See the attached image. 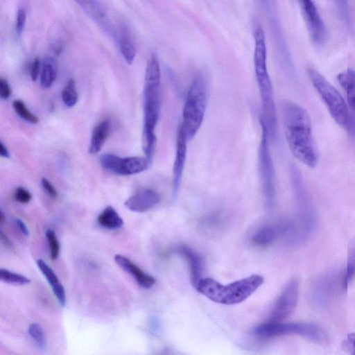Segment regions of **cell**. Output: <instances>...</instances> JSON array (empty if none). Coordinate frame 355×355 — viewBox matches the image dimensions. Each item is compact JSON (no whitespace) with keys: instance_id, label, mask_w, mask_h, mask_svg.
<instances>
[{"instance_id":"d6986e66","label":"cell","mask_w":355,"mask_h":355,"mask_svg":"<svg viewBox=\"0 0 355 355\" xmlns=\"http://www.w3.org/2000/svg\"><path fill=\"white\" fill-rule=\"evenodd\" d=\"M110 129V123L108 120H103L94 127L89 147L90 154H96L101 150L109 135Z\"/></svg>"},{"instance_id":"ba28073f","label":"cell","mask_w":355,"mask_h":355,"mask_svg":"<svg viewBox=\"0 0 355 355\" xmlns=\"http://www.w3.org/2000/svg\"><path fill=\"white\" fill-rule=\"evenodd\" d=\"M291 175L299 218L302 224L297 240H301L308 236L313 228L315 214L302 176L295 166H291Z\"/></svg>"},{"instance_id":"277c9868","label":"cell","mask_w":355,"mask_h":355,"mask_svg":"<svg viewBox=\"0 0 355 355\" xmlns=\"http://www.w3.org/2000/svg\"><path fill=\"white\" fill-rule=\"evenodd\" d=\"M207 87L203 76H196L191 82L186 94L180 123L188 140L200 129L207 110Z\"/></svg>"},{"instance_id":"6da1fadb","label":"cell","mask_w":355,"mask_h":355,"mask_svg":"<svg viewBox=\"0 0 355 355\" xmlns=\"http://www.w3.org/2000/svg\"><path fill=\"white\" fill-rule=\"evenodd\" d=\"M282 116L285 137L292 154L304 164L315 167L318 156L309 113L296 103L286 101L282 105Z\"/></svg>"},{"instance_id":"30bf717a","label":"cell","mask_w":355,"mask_h":355,"mask_svg":"<svg viewBox=\"0 0 355 355\" xmlns=\"http://www.w3.org/2000/svg\"><path fill=\"white\" fill-rule=\"evenodd\" d=\"M299 295V283L296 279H291L276 300L271 310L270 320L282 321L295 310Z\"/></svg>"},{"instance_id":"9c48e42d","label":"cell","mask_w":355,"mask_h":355,"mask_svg":"<svg viewBox=\"0 0 355 355\" xmlns=\"http://www.w3.org/2000/svg\"><path fill=\"white\" fill-rule=\"evenodd\" d=\"M100 162L104 169L120 175L141 173L148 168L151 162L146 157H120L110 153L102 155Z\"/></svg>"},{"instance_id":"4fadbf2b","label":"cell","mask_w":355,"mask_h":355,"mask_svg":"<svg viewBox=\"0 0 355 355\" xmlns=\"http://www.w3.org/2000/svg\"><path fill=\"white\" fill-rule=\"evenodd\" d=\"M188 138L181 125L177 131L175 155L173 166V194L178 192L187 158V144Z\"/></svg>"},{"instance_id":"f546056e","label":"cell","mask_w":355,"mask_h":355,"mask_svg":"<svg viewBox=\"0 0 355 355\" xmlns=\"http://www.w3.org/2000/svg\"><path fill=\"white\" fill-rule=\"evenodd\" d=\"M14 198L16 201L22 204H26L31 200L32 195L28 190L22 187H19L15 191Z\"/></svg>"},{"instance_id":"484cf974","label":"cell","mask_w":355,"mask_h":355,"mask_svg":"<svg viewBox=\"0 0 355 355\" xmlns=\"http://www.w3.org/2000/svg\"><path fill=\"white\" fill-rule=\"evenodd\" d=\"M0 279L1 282L14 285H26L31 282V279L27 277L6 268L0 269Z\"/></svg>"},{"instance_id":"cb8c5ba5","label":"cell","mask_w":355,"mask_h":355,"mask_svg":"<svg viewBox=\"0 0 355 355\" xmlns=\"http://www.w3.org/2000/svg\"><path fill=\"white\" fill-rule=\"evenodd\" d=\"M61 98L64 104L68 107H72L77 103L78 95L76 83L73 79L69 80L62 89Z\"/></svg>"},{"instance_id":"ac0fdd59","label":"cell","mask_w":355,"mask_h":355,"mask_svg":"<svg viewBox=\"0 0 355 355\" xmlns=\"http://www.w3.org/2000/svg\"><path fill=\"white\" fill-rule=\"evenodd\" d=\"M337 80L345 92L349 106L355 112V70L347 69L337 76Z\"/></svg>"},{"instance_id":"83f0119b","label":"cell","mask_w":355,"mask_h":355,"mask_svg":"<svg viewBox=\"0 0 355 355\" xmlns=\"http://www.w3.org/2000/svg\"><path fill=\"white\" fill-rule=\"evenodd\" d=\"M12 107L17 114L24 120L31 123H37L38 122V118L28 109L22 101H13Z\"/></svg>"},{"instance_id":"5bb4252c","label":"cell","mask_w":355,"mask_h":355,"mask_svg":"<svg viewBox=\"0 0 355 355\" xmlns=\"http://www.w3.org/2000/svg\"><path fill=\"white\" fill-rule=\"evenodd\" d=\"M160 201L159 194L152 189H143L129 197L124 202L130 211L143 213L155 207Z\"/></svg>"},{"instance_id":"44dd1931","label":"cell","mask_w":355,"mask_h":355,"mask_svg":"<svg viewBox=\"0 0 355 355\" xmlns=\"http://www.w3.org/2000/svg\"><path fill=\"white\" fill-rule=\"evenodd\" d=\"M99 225L107 230H116L123 225V220L112 206L106 207L97 218Z\"/></svg>"},{"instance_id":"f35d334b","label":"cell","mask_w":355,"mask_h":355,"mask_svg":"<svg viewBox=\"0 0 355 355\" xmlns=\"http://www.w3.org/2000/svg\"><path fill=\"white\" fill-rule=\"evenodd\" d=\"M0 155L5 158L10 157L9 151L2 142L0 143Z\"/></svg>"},{"instance_id":"836d02e7","label":"cell","mask_w":355,"mask_h":355,"mask_svg":"<svg viewBox=\"0 0 355 355\" xmlns=\"http://www.w3.org/2000/svg\"><path fill=\"white\" fill-rule=\"evenodd\" d=\"M12 94L11 87L6 79L0 78V96L2 99H7Z\"/></svg>"},{"instance_id":"e0dca14e","label":"cell","mask_w":355,"mask_h":355,"mask_svg":"<svg viewBox=\"0 0 355 355\" xmlns=\"http://www.w3.org/2000/svg\"><path fill=\"white\" fill-rule=\"evenodd\" d=\"M37 265L45 277L49 284L51 285L52 291L58 299V301L64 306L66 304V293L64 288L57 275L51 268L42 259L37 260Z\"/></svg>"},{"instance_id":"1f68e13d","label":"cell","mask_w":355,"mask_h":355,"mask_svg":"<svg viewBox=\"0 0 355 355\" xmlns=\"http://www.w3.org/2000/svg\"><path fill=\"white\" fill-rule=\"evenodd\" d=\"M342 347L347 353L355 355V333L347 335L342 343Z\"/></svg>"},{"instance_id":"7c38bea8","label":"cell","mask_w":355,"mask_h":355,"mask_svg":"<svg viewBox=\"0 0 355 355\" xmlns=\"http://www.w3.org/2000/svg\"><path fill=\"white\" fill-rule=\"evenodd\" d=\"M290 228V224L286 222L264 223L252 232L250 240L255 245L267 247L275 243Z\"/></svg>"},{"instance_id":"ab89813d","label":"cell","mask_w":355,"mask_h":355,"mask_svg":"<svg viewBox=\"0 0 355 355\" xmlns=\"http://www.w3.org/2000/svg\"><path fill=\"white\" fill-rule=\"evenodd\" d=\"M5 222V217H4V214L3 213L2 211H1V213H0V224L1 225H2Z\"/></svg>"},{"instance_id":"8d00e7d4","label":"cell","mask_w":355,"mask_h":355,"mask_svg":"<svg viewBox=\"0 0 355 355\" xmlns=\"http://www.w3.org/2000/svg\"><path fill=\"white\" fill-rule=\"evenodd\" d=\"M15 221L16 225L17 226L18 229L21 232V234L26 236H28L30 232L28 228L27 227L24 222L20 218H16Z\"/></svg>"},{"instance_id":"7402d4cb","label":"cell","mask_w":355,"mask_h":355,"mask_svg":"<svg viewBox=\"0 0 355 355\" xmlns=\"http://www.w3.org/2000/svg\"><path fill=\"white\" fill-rule=\"evenodd\" d=\"M121 53L127 64H131L136 57L137 51L135 44L127 32L121 33L119 40Z\"/></svg>"},{"instance_id":"603a6c76","label":"cell","mask_w":355,"mask_h":355,"mask_svg":"<svg viewBox=\"0 0 355 355\" xmlns=\"http://www.w3.org/2000/svg\"><path fill=\"white\" fill-rule=\"evenodd\" d=\"M56 68L51 60H47L40 73V85L43 88H50L56 78Z\"/></svg>"},{"instance_id":"d590c367","label":"cell","mask_w":355,"mask_h":355,"mask_svg":"<svg viewBox=\"0 0 355 355\" xmlns=\"http://www.w3.org/2000/svg\"><path fill=\"white\" fill-rule=\"evenodd\" d=\"M349 135L355 139V112L351 113L347 121V123L344 128Z\"/></svg>"},{"instance_id":"8992f818","label":"cell","mask_w":355,"mask_h":355,"mask_svg":"<svg viewBox=\"0 0 355 355\" xmlns=\"http://www.w3.org/2000/svg\"><path fill=\"white\" fill-rule=\"evenodd\" d=\"M309 77L314 88L325 104L334 121L343 128L349 119L350 112L338 91L318 71L308 69Z\"/></svg>"},{"instance_id":"3957f363","label":"cell","mask_w":355,"mask_h":355,"mask_svg":"<svg viewBox=\"0 0 355 355\" xmlns=\"http://www.w3.org/2000/svg\"><path fill=\"white\" fill-rule=\"evenodd\" d=\"M259 275H252L227 285L211 278H202L195 288L211 301L221 304L232 305L248 298L263 283Z\"/></svg>"},{"instance_id":"74e56055","label":"cell","mask_w":355,"mask_h":355,"mask_svg":"<svg viewBox=\"0 0 355 355\" xmlns=\"http://www.w3.org/2000/svg\"><path fill=\"white\" fill-rule=\"evenodd\" d=\"M0 236H1V242L3 243V244L5 245V246L6 248L12 249L13 245H12L11 240L2 230H1Z\"/></svg>"},{"instance_id":"d4e9b609","label":"cell","mask_w":355,"mask_h":355,"mask_svg":"<svg viewBox=\"0 0 355 355\" xmlns=\"http://www.w3.org/2000/svg\"><path fill=\"white\" fill-rule=\"evenodd\" d=\"M28 334L38 349L44 350L46 347L47 340L45 332L37 323H31L28 327Z\"/></svg>"},{"instance_id":"2e32d148","label":"cell","mask_w":355,"mask_h":355,"mask_svg":"<svg viewBox=\"0 0 355 355\" xmlns=\"http://www.w3.org/2000/svg\"><path fill=\"white\" fill-rule=\"evenodd\" d=\"M178 252L187 260L190 272L192 284L195 287L202 279V259L193 250L188 246L181 245L178 247Z\"/></svg>"},{"instance_id":"5b68a950","label":"cell","mask_w":355,"mask_h":355,"mask_svg":"<svg viewBox=\"0 0 355 355\" xmlns=\"http://www.w3.org/2000/svg\"><path fill=\"white\" fill-rule=\"evenodd\" d=\"M254 334L261 338L297 335L320 344L325 343L327 340V336L322 329L315 324L304 322L284 323L270 320L257 326L254 329Z\"/></svg>"},{"instance_id":"d6a6232c","label":"cell","mask_w":355,"mask_h":355,"mask_svg":"<svg viewBox=\"0 0 355 355\" xmlns=\"http://www.w3.org/2000/svg\"><path fill=\"white\" fill-rule=\"evenodd\" d=\"M41 184L43 189L51 198L53 199L57 198L58 191L49 180L45 178H42Z\"/></svg>"},{"instance_id":"e575fe53","label":"cell","mask_w":355,"mask_h":355,"mask_svg":"<svg viewBox=\"0 0 355 355\" xmlns=\"http://www.w3.org/2000/svg\"><path fill=\"white\" fill-rule=\"evenodd\" d=\"M40 60L38 58L34 59L30 67V76L32 80L35 81L40 73Z\"/></svg>"},{"instance_id":"f1b7e54d","label":"cell","mask_w":355,"mask_h":355,"mask_svg":"<svg viewBox=\"0 0 355 355\" xmlns=\"http://www.w3.org/2000/svg\"><path fill=\"white\" fill-rule=\"evenodd\" d=\"M46 237L49 244L50 257L51 259L55 260L58 259L60 253L59 241L55 232L51 229H48L46 231Z\"/></svg>"},{"instance_id":"ffe728a7","label":"cell","mask_w":355,"mask_h":355,"mask_svg":"<svg viewBox=\"0 0 355 355\" xmlns=\"http://www.w3.org/2000/svg\"><path fill=\"white\" fill-rule=\"evenodd\" d=\"M94 20L108 26L106 12L98 0H74Z\"/></svg>"},{"instance_id":"4dcf8cb0","label":"cell","mask_w":355,"mask_h":355,"mask_svg":"<svg viewBox=\"0 0 355 355\" xmlns=\"http://www.w3.org/2000/svg\"><path fill=\"white\" fill-rule=\"evenodd\" d=\"M26 21V10L21 8L17 10L15 21V31L17 35H21L24 31Z\"/></svg>"},{"instance_id":"8fae6325","label":"cell","mask_w":355,"mask_h":355,"mask_svg":"<svg viewBox=\"0 0 355 355\" xmlns=\"http://www.w3.org/2000/svg\"><path fill=\"white\" fill-rule=\"evenodd\" d=\"M310 37L317 45L323 44L327 39L326 26L313 0H298Z\"/></svg>"},{"instance_id":"4316f807","label":"cell","mask_w":355,"mask_h":355,"mask_svg":"<svg viewBox=\"0 0 355 355\" xmlns=\"http://www.w3.org/2000/svg\"><path fill=\"white\" fill-rule=\"evenodd\" d=\"M355 276V240L352 243L348 254L347 267L343 276V286L347 287Z\"/></svg>"},{"instance_id":"52a82bcc","label":"cell","mask_w":355,"mask_h":355,"mask_svg":"<svg viewBox=\"0 0 355 355\" xmlns=\"http://www.w3.org/2000/svg\"><path fill=\"white\" fill-rule=\"evenodd\" d=\"M261 136L258 150L259 171L260 182L266 203L272 207L276 198V182L275 168L270 155L268 129L260 119Z\"/></svg>"},{"instance_id":"9a60e30c","label":"cell","mask_w":355,"mask_h":355,"mask_svg":"<svg viewBox=\"0 0 355 355\" xmlns=\"http://www.w3.org/2000/svg\"><path fill=\"white\" fill-rule=\"evenodd\" d=\"M115 262L127 273L130 274L137 283L144 288H150L156 283L154 277L144 272L129 258L122 254L114 256Z\"/></svg>"},{"instance_id":"7a4b0ae2","label":"cell","mask_w":355,"mask_h":355,"mask_svg":"<svg viewBox=\"0 0 355 355\" xmlns=\"http://www.w3.org/2000/svg\"><path fill=\"white\" fill-rule=\"evenodd\" d=\"M161 69L157 55L149 57L145 71L144 87V125L142 148L151 162L156 146L155 128L160 111Z\"/></svg>"}]
</instances>
